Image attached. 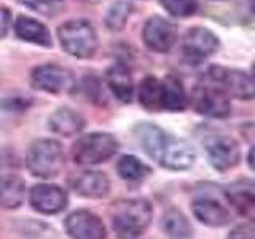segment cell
Instances as JSON below:
<instances>
[{
	"label": "cell",
	"mask_w": 255,
	"mask_h": 239,
	"mask_svg": "<svg viewBox=\"0 0 255 239\" xmlns=\"http://www.w3.org/2000/svg\"><path fill=\"white\" fill-rule=\"evenodd\" d=\"M151 217L153 207L143 198L122 199L110 207L112 227L120 239H137L142 236L148 228Z\"/></svg>",
	"instance_id": "cell-1"
},
{
	"label": "cell",
	"mask_w": 255,
	"mask_h": 239,
	"mask_svg": "<svg viewBox=\"0 0 255 239\" xmlns=\"http://www.w3.org/2000/svg\"><path fill=\"white\" fill-rule=\"evenodd\" d=\"M62 145L58 140L51 139H38L27 150L26 164L32 175L38 179H51L56 177L64 166Z\"/></svg>",
	"instance_id": "cell-2"
},
{
	"label": "cell",
	"mask_w": 255,
	"mask_h": 239,
	"mask_svg": "<svg viewBox=\"0 0 255 239\" xmlns=\"http://www.w3.org/2000/svg\"><path fill=\"white\" fill-rule=\"evenodd\" d=\"M59 42L64 51L78 59H88L96 53L98 35L91 22L85 19H74L62 24L58 30Z\"/></svg>",
	"instance_id": "cell-3"
},
{
	"label": "cell",
	"mask_w": 255,
	"mask_h": 239,
	"mask_svg": "<svg viewBox=\"0 0 255 239\" xmlns=\"http://www.w3.org/2000/svg\"><path fill=\"white\" fill-rule=\"evenodd\" d=\"M118 142L109 132H91L72 145V158L80 166H94L107 161L117 153Z\"/></svg>",
	"instance_id": "cell-4"
},
{
	"label": "cell",
	"mask_w": 255,
	"mask_h": 239,
	"mask_svg": "<svg viewBox=\"0 0 255 239\" xmlns=\"http://www.w3.org/2000/svg\"><path fill=\"white\" fill-rule=\"evenodd\" d=\"M30 83L40 91L61 94L74 90L75 77L69 69H64L58 64H43L32 70Z\"/></svg>",
	"instance_id": "cell-5"
},
{
	"label": "cell",
	"mask_w": 255,
	"mask_h": 239,
	"mask_svg": "<svg viewBox=\"0 0 255 239\" xmlns=\"http://www.w3.org/2000/svg\"><path fill=\"white\" fill-rule=\"evenodd\" d=\"M209 80L217 85V88L225 93L227 96L251 101L254 98V82L252 77L244 74L241 70L225 69V67H211Z\"/></svg>",
	"instance_id": "cell-6"
},
{
	"label": "cell",
	"mask_w": 255,
	"mask_h": 239,
	"mask_svg": "<svg viewBox=\"0 0 255 239\" xmlns=\"http://www.w3.org/2000/svg\"><path fill=\"white\" fill-rule=\"evenodd\" d=\"M191 104L196 112L211 118H225L231 112L230 98L217 86H196L191 94Z\"/></svg>",
	"instance_id": "cell-7"
},
{
	"label": "cell",
	"mask_w": 255,
	"mask_h": 239,
	"mask_svg": "<svg viewBox=\"0 0 255 239\" xmlns=\"http://www.w3.org/2000/svg\"><path fill=\"white\" fill-rule=\"evenodd\" d=\"M196 151L195 147L183 139H175L167 134L156 161L166 169L171 171H187L195 164Z\"/></svg>",
	"instance_id": "cell-8"
},
{
	"label": "cell",
	"mask_w": 255,
	"mask_h": 239,
	"mask_svg": "<svg viewBox=\"0 0 255 239\" xmlns=\"http://www.w3.org/2000/svg\"><path fill=\"white\" fill-rule=\"evenodd\" d=\"M219 48V38L209 29L193 27L190 29L182 42V54L188 62L198 64L212 56Z\"/></svg>",
	"instance_id": "cell-9"
},
{
	"label": "cell",
	"mask_w": 255,
	"mask_h": 239,
	"mask_svg": "<svg viewBox=\"0 0 255 239\" xmlns=\"http://www.w3.org/2000/svg\"><path fill=\"white\" fill-rule=\"evenodd\" d=\"M206 155L214 169L225 172L239 163V145L228 135H214L204 143Z\"/></svg>",
	"instance_id": "cell-10"
},
{
	"label": "cell",
	"mask_w": 255,
	"mask_h": 239,
	"mask_svg": "<svg viewBox=\"0 0 255 239\" xmlns=\"http://www.w3.org/2000/svg\"><path fill=\"white\" fill-rule=\"evenodd\" d=\"M72 239H106V227L94 212L86 209L74 211L64 222Z\"/></svg>",
	"instance_id": "cell-11"
},
{
	"label": "cell",
	"mask_w": 255,
	"mask_h": 239,
	"mask_svg": "<svg viewBox=\"0 0 255 239\" xmlns=\"http://www.w3.org/2000/svg\"><path fill=\"white\" fill-rule=\"evenodd\" d=\"M32 209L42 214H58L67 207V193L54 183H38L29 191Z\"/></svg>",
	"instance_id": "cell-12"
},
{
	"label": "cell",
	"mask_w": 255,
	"mask_h": 239,
	"mask_svg": "<svg viewBox=\"0 0 255 239\" xmlns=\"http://www.w3.org/2000/svg\"><path fill=\"white\" fill-rule=\"evenodd\" d=\"M145 45L156 53H166L174 46L177 40V29L175 26L161 16H153L145 22L142 32Z\"/></svg>",
	"instance_id": "cell-13"
},
{
	"label": "cell",
	"mask_w": 255,
	"mask_h": 239,
	"mask_svg": "<svg viewBox=\"0 0 255 239\" xmlns=\"http://www.w3.org/2000/svg\"><path fill=\"white\" fill-rule=\"evenodd\" d=\"M225 198L243 217L252 220L255 214V185L249 179L236 180L225 188Z\"/></svg>",
	"instance_id": "cell-14"
},
{
	"label": "cell",
	"mask_w": 255,
	"mask_h": 239,
	"mask_svg": "<svg viewBox=\"0 0 255 239\" xmlns=\"http://www.w3.org/2000/svg\"><path fill=\"white\" fill-rule=\"evenodd\" d=\"M191 211L195 217L209 227H222L230 222V212L219 199H215L209 195L196 196L191 203Z\"/></svg>",
	"instance_id": "cell-15"
},
{
	"label": "cell",
	"mask_w": 255,
	"mask_h": 239,
	"mask_svg": "<svg viewBox=\"0 0 255 239\" xmlns=\"http://www.w3.org/2000/svg\"><path fill=\"white\" fill-rule=\"evenodd\" d=\"M70 187L83 198H102L109 193L110 182L104 172L83 171L70 179Z\"/></svg>",
	"instance_id": "cell-16"
},
{
	"label": "cell",
	"mask_w": 255,
	"mask_h": 239,
	"mask_svg": "<svg viewBox=\"0 0 255 239\" xmlns=\"http://www.w3.org/2000/svg\"><path fill=\"white\" fill-rule=\"evenodd\" d=\"M107 85L112 90V93L115 94V98L123 102L129 104L134 94V80L131 70L128 69L123 64H114L112 67H109L106 74Z\"/></svg>",
	"instance_id": "cell-17"
},
{
	"label": "cell",
	"mask_w": 255,
	"mask_h": 239,
	"mask_svg": "<svg viewBox=\"0 0 255 239\" xmlns=\"http://www.w3.org/2000/svg\"><path fill=\"white\" fill-rule=\"evenodd\" d=\"M50 123V129L64 137L69 135H75L85 127V120L78 112L72 110L69 107H61L56 112H53V115L48 120Z\"/></svg>",
	"instance_id": "cell-18"
},
{
	"label": "cell",
	"mask_w": 255,
	"mask_h": 239,
	"mask_svg": "<svg viewBox=\"0 0 255 239\" xmlns=\"http://www.w3.org/2000/svg\"><path fill=\"white\" fill-rule=\"evenodd\" d=\"M14 32L24 42H30L40 46H51V35L48 29L37 19H32L29 16H19L14 22Z\"/></svg>",
	"instance_id": "cell-19"
},
{
	"label": "cell",
	"mask_w": 255,
	"mask_h": 239,
	"mask_svg": "<svg viewBox=\"0 0 255 239\" xmlns=\"http://www.w3.org/2000/svg\"><path fill=\"white\" fill-rule=\"evenodd\" d=\"M26 198V183L18 175H0V207L16 209Z\"/></svg>",
	"instance_id": "cell-20"
},
{
	"label": "cell",
	"mask_w": 255,
	"mask_h": 239,
	"mask_svg": "<svg viewBox=\"0 0 255 239\" xmlns=\"http://www.w3.org/2000/svg\"><path fill=\"white\" fill-rule=\"evenodd\" d=\"M188 106V96L179 78L172 75L161 80V110H183Z\"/></svg>",
	"instance_id": "cell-21"
},
{
	"label": "cell",
	"mask_w": 255,
	"mask_h": 239,
	"mask_svg": "<svg viewBox=\"0 0 255 239\" xmlns=\"http://www.w3.org/2000/svg\"><path fill=\"white\" fill-rule=\"evenodd\" d=\"M135 135H137L140 147L147 151V155L150 158H153L156 161V158L161 151L163 143L167 137V134L159 129L158 126L150 124V123H142L135 127Z\"/></svg>",
	"instance_id": "cell-22"
},
{
	"label": "cell",
	"mask_w": 255,
	"mask_h": 239,
	"mask_svg": "<svg viewBox=\"0 0 255 239\" xmlns=\"http://www.w3.org/2000/svg\"><path fill=\"white\" fill-rule=\"evenodd\" d=\"M161 228L172 239H188L193 233L188 219L177 209H167L163 214Z\"/></svg>",
	"instance_id": "cell-23"
},
{
	"label": "cell",
	"mask_w": 255,
	"mask_h": 239,
	"mask_svg": "<svg viewBox=\"0 0 255 239\" xmlns=\"http://www.w3.org/2000/svg\"><path fill=\"white\" fill-rule=\"evenodd\" d=\"M139 102L147 110H161V80L145 77L139 86Z\"/></svg>",
	"instance_id": "cell-24"
},
{
	"label": "cell",
	"mask_w": 255,
	"mask_h": 239,
	"mask_svg": "<svg viewBox=\"0 0 255 239\" xmlns=\"http://www.w3.org/2000/svg\"><path fill=\"white\" fill-rule=\"evenodd\" d=\"M117 171L120 177L128 182H142L150 174V167L145 163H142L139 158L126 155L120 158Z\"/></svg>",
	"instance_id": "cell-25"
},
{
	"label": "cell",
	"mask_w": 255,
	"mask_h": 239,
	"mask_svg": "<svg viewBox=\"0 0 255 239\" xmlns=\"http://www.w3.org/2000/svg\"><path fill=\"white\" fill-rule=\"evenodd\" d=\"M132 11V3L128 0H118L110 6L106 16V26L109 30H122Z\"/></svg>",
	"instance_id": "cell-26"
},
{
	"label": "cell",
	"mask_w": 255,
	"mask_h": 239,
	"mask_svg": "<svg viewBox=\"0 0 255 239\" xmlns=\"http://www.w3.org/2000/svg\"><path fill=\"white\" fill-rule=\"evenodd\" d=\"M161 6L175 18H188L198 10V0H161Z\"/></svg>",
	"instance_id": "cell-27"
},
{
	"label": "cell",
	"mask_w": 255,
	"mask_h": 239,
	"mask_svg": "<svg viewBox=\"0 0 255 239\" xmlns=\"http://www.w3.org/2000/svg\"><path fill=\"white\" fill-rule=\"evenodd\" d=\"M19 3L43 16H54L64 8L66 0H19Z\"/></svg>",
	"instance_id": "cell-28"
},
{
	"label": "cell",
	"mask_w": 255,
	"mask_h": 239,
	"mask_svg": "<svg viewBox=\"0 0 255 239\" xmlns=\"http://www.w3.org/2000/svg\"><path fill=\"white\" fill-rule=\"evenodd\" d=\"M228 239H255L252 222H249V223H243V225L236 227V228L228 235Z\"/></svg>",
	"instance_id": "cell-29"
},
{
	"label": "cell",
	"mask_w": 255,
	"mask_h": 239,
	"mask_svg": "<svg viewBox=\"0 0 255 239\" xmlns=\"http://www.w3.org/2000/svg\"><path fill=\"white\" fill-rule=\"evenodd\" d=\"M10 24H11V13H10V10L0 5V38H3L8 34Z\"/></svg>",
	"instance_id": "cell-30"
},
{
	"label": "cell",
	"mask_w": 255,
	"mask_h": 239,
	"mask_svg": "<svg viewBox=\"0 0 255 239\" xmlns=\"http://www.w3.org/2000/svg\"><path fill=\"white\" fill-rule=\"evenodd\" d=\"M252 153H254V150L249 151V167L251 169H254V163H252Z\"/></svg>",
	"instance_id": "cell-31"
}]
</instances>
